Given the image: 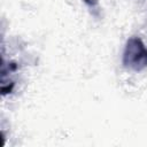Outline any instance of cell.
<instances>
[{
    "mask_svg": "<svg viewBox=\"0 0 147 147\" xmlns=\"http://www.w3.org/2000/svg\"><path fill=\"white\" fill-rule=\"evenodd\" d=\"M123 65L134 71L147 68V47L138 37L127 39L123 52Z\"/></svg>",
    "mask_w": 147,
    "mask_h": 147,
    "instance_id": "obj_1",
    "label": "cell"
}]
</instances>
